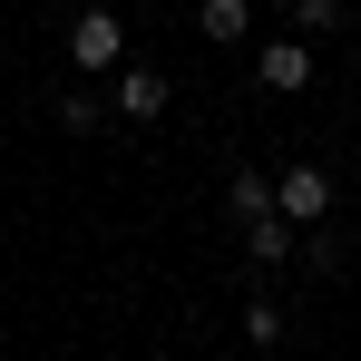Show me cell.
Segmentation results:
<instances>
[{"instance_id": "obj_10", "label": "cell", "mask_w": 361, "mask_h": 361, "mask_svg": "<svg viewBox=\"0 0 361 361\" xmlns=\"http://www.w3.org/2000/svg\"><path fill=\"white\" fill-rule=\"evenodd\" d=\"M59 127H68V137H88V127H98V98H78V88H68V98H59Z\"/></svg>"}, {"instance_id": "obj_3", "label": "cell", "mask_w": 361, "mask_h": 361, "mask_svg": "<svg viewBox=\"0 0 361 361\" xmlns=\"http://www.w3.org/2000/svg\"><path fill=\"white\" fill-rule=\"evenodd\" d=\"M108 78H118V108H127V118H166V108H176V78L147 68V59H118Z\"/></svg>"}, {"instance_id": "obj_5", "label": "cell", "mask_w": 361, "mask_h": 361, "mask_svg": "<svg viewBox=\"0 0 361 361\" xmlns=\"http://www.w3.org/2000/svg\"><path fill=\"white\" fill-rule=\"evenodd\" d=\"M195 30H205L215 49H235L244 30H254V0H195Z\"/></svg>"}, {"instance_id": "obj_1", "label": "cell", "mask_w": 361, "mask_h": 361, "mask_svg": "<svg viewBox=\"0 0 361 361\" xmlns=\"http://www.w3.org/2000/svg\"><path fill=\"white\" fill-rule=\"evenodd\" d=\"M274 215H283V225H332V166H312V157H293V166H283V176H274Z\"/></svg>"}, {"instance_id": "obj_2", "label": "cell", "mask_w": 361, "mask_h": 361, "mask_svg": "<svg viewBox=\"0 0 361 361\" xmlns=\"http://www.w3.org/2000/svg\"><path fill=\"white\" fill-rule=\"evenodd\" d=\"M68 59L88 68V78H108V68L127 59V20L118 10H78V20H68Z\"/></svg>"}, {"instance_id": "obj_6", "label": "cell", "mask_w": 361, "mask_h": 361, "mask_svg": "<svg viewBox=\"0 0 361 361\" xmlns=\"http://www.w3.org/2000/svg\"><path fill=\"white\" fill-rule=\"evenodd\" d=\"M244 254H254V274L293 264V225H283V215H254V225H244Z\"/></svg>"}, {"instance_id": "obj_8", "label": "cell", "mask_w": 361, "mask_h": 361, "mask_svg": "<svg viewBox=\"0 0 361 361\" xmlns=\"http://www.w3.org/2000/svg\"><path fill=\"white\" fill-rule=\"evenodd\" d=\"M225 205H235L244 225H254V215H274V176H254V166H244V176L225 185Z\"/></svg>"}, {"instance_id": "obj_7", "label": "cell", "mask_w": 361, "mask_h": 361, "mask_svg": "<svg viewBox=\"0 0 361 361\" xmlns=\"http://www.w3.org/2000/svg\"><path fill=\"white\" fill-rule=\"evenodd\" d=\"M244 342H254V352H274V342H283V302H274V293L244 302Z\"/></svg>"}, {"instance_id": "obj_4", "label": "cell", "mask_w": 361, "mask_h": 361, "mask_svg": "<svg viewBox=\"0 0 361 361\" xmlns=\"http://www.w3.org/2000/svg\"><path fill=\"white\" fill-rule=\"evenodd\" d=\"M254 78H264L274 98H302V88H312V39H264V49H254Z\"/></svg>"}, {"instance_id": "obj_9", "label": "cell", "mask_w": 361, "mask_h": 361, "mask_svg": "<svg viewBox=\"0 0 361 361\" xmlns=\"http://www.w3.org/2000/svg\"><path fill=\"white\" fill-rule=\"evenodd\" d=\"M283 10H293V39H322L342 20V0H283Z\"/></svg>"}]
</instances>
